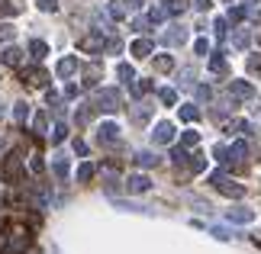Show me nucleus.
Segmentation results:
<instances>
[{
  "mask_svg": "<svg viewBox=\"0 0 261 254\" xmlns=\"http://www.w3.org/2000/svg\"><path fill=\"white\" fill-rule=\"evenodd\" d=\"M187 0H168V13H184Z\"/></svg>",
  "mask_w": 261,
  "mask_h": 254,
  "instance_id": "5701e85b",
  "label": "nucleus"
},
{
  "mask_svg": "<svg viewBox=\"0 0 261 254\" xmlns=\"http://www.w3.org/2000/svg\"><path fill=\"white\" fill-rule=\"evenodd\" d=\"M184 39H187V33H184V29H174V33L168 36V42H171V45H177V42H184Z\"/></svg>",
  "mask_w": 261,
  "mask_h": 254,
  "instance_id": "bb28decb",
  "label": "nucleus"
},
{
  "mask_svg": "<svg viewBox=\"0 0 261 254\" xmlns=\"http://www.w3.org/2000/svg\"><path fill=\"white\" fill-rule=\"evenodd\" d=\"M136 161H139L142 167H155V164H158V158L152 155V151H142V155H136Z\"/></svg>",
  "mask_w": 261,
  "mask_h": 254,
  "instance_id": "f3484780",
  "label": "nucleus"
},
{
  "mask_svg": "<svg viewBox=\"0 0 261 254\" xmlns=\"http://www.w3.org/2000/svg\"><path fill=\"white\" fill-rule=\"evenodd\" d=\"M0 58H4V65H10V68L23 65V52H19V48H13V45H10V48H7V52L0 55Z\"/></svg>",
  "mask_w": 261,
  "mask_h": 254,
  "instance_id": "6e6552de",
  "label": "nucleus"
},
{
  "mask_svg": "<svg viewBox=\"0 0 261 254\" xmlns=\"http://www.w3.org/2000/svg\"><path fill=\"white\" fill-rule=\"evenodd\" d=\"M213 187H216L219 193H226V196H232V200H239V196L245 193L242 184H236V180H229V177H223V174H213Z\"/></svg>",
  "mask_w": 261,
  "mask_h": 254,
  "instance_id": "f257e3e1",
  "label": "nucleus"
},
{
  "mask_svg": "<svg viewBox=\"0 0 261 254\" xmlns=\"http://www.w3.org/2000/svg\"><path fill=\"white\" fill-rule=\"evenodd\" d=\"M174 100H177L174 90H162V103H174Z\"/></svg>",
  "mask_w": 261,
  "mask_h": 254,
  "instance_id": "2f4dec72",
  "label": "nucleus"
},
{
  "mask_svg": "<svg viewBox=\"0 0 261 254\" xmlns=\"http://www.w3.org/2000/svg\"><path fill=\"white\" fill-rule=\"evenodd\" d=\"M65 135H68V129H65V126H55V132H52V142H65Z\"/></svg>",
  "mask_w": 261,
  "mask_h": 254,
  "instance_id": "cd10ccee",
  "label": "nucleus"
},
{
  "mask_svg": "<svg viewBox=\"0 0 261 254\" xmlns=\"http://www.w3.org/2000/svg\"><path fill=\"white\" fill-rule=\"evenodd\" d=\"M245 42H248V33H239V36H236V45H239V48H242Z\"/></svg>",
  "mask_w": 261,
  "mask_h": 254,
  "instance_id": "4c0bfd02",
  "label": "nucleus"
},
{
  "mask_svg": "<svg viewBox=\"0 0 261 254\" xmlns=\"http://www.w3.org/2000/svg\"><path fill=\"white\" fill-rule=\"evenodd\" d=\"M119 77H123V80H133V68H129V65H119Z\"/></svg>",
  "mask_w": 261,
  "mask_h": 254,
  "instance_id": "7c9ffc66",
  "label": "nucleus"
},
{
  "mask_svg": "<svg viewBox=\"0 0 261 254\" xmlns=\"http://www.w3.org/2000/svg\"><path fill=\"white\" fill-rule=\"evenodd\" d=\"M19 171H23V158H19L16 151H10V155L4 158V177H7V180H16Z\"/></svg>",
  "mask_w": 261,
  "mask_h": 254,
  "instance_id": "7ed1b4c3",
  "label": "nucleus"
},
{
  "mask_svg": "<svg viewBox=\"0 0 261 254\" xmlns=\"http://www.w3.org/2000/svg\"><path fill=\"white\" fill-rule=\"evenodd\" d=\"M174 68V58L171 55H158L155 58V71H162V74H165V71H171Z\"/></svg>",
  "mask_w": 261,
  "mask_h": 254,
  "instance_id": "ddd939ff",
  "label": "nucleus"
},
{
  "mask_svg": "<svg viewBox=\"0 0 261 254\" xmlns=\"http://www.w3.org/2000/svg\"><path fill=\"white\" fill-rule=\"evenodd\" d=\"M232 94H236V97H252V84H242V80H236V84H232Z\"/></svg>",
  "mask_w": 261,
  "mask_h": 254,
  "instance_id": "a211bd4d",
  "label": "nucleus"
},
{
  "mask_svg": "<svg viewBox=\"0 0 261 254\" xmlns=\"http://www.w3.org/2000/svg\"><path fill=\"white\" fill-rule=\"evenodd\" d=\"M216 36H226V19H216Z\"/></svg>",
  "mask_w": 261,
  "mask_h": 254,
  "instance_id": "c9c22d12",
  "label": "nucleus"
},
{
  "mask_svg": "<svg viewBox=\"0 0 261 254\" xmlns=\"http://www.w3.org/2000/svg\"><path fill=\"white\" fill-rule=\"evenodd\" d=\"M197 4V10H210V0H194Z\"/></svg>",
  "mask_w": 261,
  "mask_h": 254,
  "instance_id": "58836bf2",
  "label": "nucleus"
},
{
  "mask_svg": "<svg viewBox=\"0 0 261 254\" xmlns=\"http://www.w3.org/2000/svg\"><path fill=\"white\" fill-rule=\"evenodd\" d=\"M36 7L45 10V13H55V10H58V0H36Z\"/></svg>",
  "mask_w": 261,
  "mask_h": 254,
  "instance_id": "b1692460",
  "label": "nucleus"
},
{
  "mask_svg": "<svg viewBox=\"0 0 261 254\" xmlns=\"http://www.w3.org/2000/svg\"><path fill=\"white\" fill-rule=\"evenodd\" d=\"M148 187H152V180H148L145 174H133V177L126 180V190H129V193H145Z\"/></svg>",
  "mask_w": 261,
  "mask_h": 254,
  "instance_id": "423d86ee",
  "label": "nucleus"
},
{
  "mask_svg": "<svg viewBox=\"0 0 261 254\" xmlns=\"http://www.w3.org/2000/svg\"><path fill=\"white\" fill-rule=\"evenodd\" d=\"M180 142H184V145H197L200 135H197V132H184V138H180Z\"/></svg>",
  "mask_w": 261,
  "mask_h": 254,
  "instance_id": "c85d7f7f",
  "label": "nucleus"
},
{
  "mask_svg": "<svg viewBox=\"0 0 261 254\" xmlns=\"http://www.w3.org/2000/svg\"><path fill=\"white\" fill-rule=\"evenodd\" d=\"M210 68H213V71H223L226 62H223V58H213V62H210Z\"/></svg>",
  "mask_w": 261,
  "mask_h": 254,
  "instance_id": "f704fd0d",
  "label": "nucleus"
},
{
  "mask_svg": "<svg viewBox=\"0 0 261 254\" xmlns=\"http://www.w3.org/2000/svg\"><path fill=\"white\" fill-rule=\"evenodd\" d=\"M29 241H33V235L26 229H13V235H10V254H23L29 248Z\"/></svg>",
  "mask_w": 261,
  "mask_h": 254,
  "instance_id": "f03ea898",
  "label": "nucleus"
},
{
  "mask_svg": "<svg viewBox=\"0 0 261 254\" xmlns=\"http://www.w3.org/2000/svg\"><path fill=\"white\" fill-rule=\"evenodd\" d=\"M242 16H245V10H242V7H236L232 13H229V19H242Z\"/></svg>",
  "mask_w": 261,
  "mask_h": 254,
  "instance_id": "e433bc0d",
  "label": "nucleus"
},
{
  "mask_svg": "<svg viewBox=\"0 0 261 254\" xmlns=\"http://www.w3.org/2000/svg\"><path fill=\"white\" fill-rule=\"evenodd\" d=\"M29 52H33V58H45V55H48V45L36 39V42H29Z\"/></svg>",
  "mask_w": 261,
  "mask_h": 254,
  "instance_id": "2eb2a0df",
  "label": "nucleus"
},
{
  "mask_svg": "<svg viewBox=\"0 0 261 254\" xmlns=\"http://www.w3.org/2000/svg\"><path fill=\"white\" fill-rule=\"evenodd\" d=\"M77 45H81V52H100L103 48V36H84Z\"/></svg>",
  "mask_w": 261,
  "mask_h": 254,
  "instance_id": "0eeeda50",
  "label": "nucleus"
},
{
  "mask_svg": "<svg viewBox=\"0 0 261 254\" xmlns=\"http://www.w3.org/2000/svg\"><path fill=\"white\" fill-rule=\"evenodd\" d=\"M133 55H136V58H148V55H152V42H148V39H139V42H133Z\"/></svg>",
  "mask_w": 261,
  "mask_h": 254,
  "instance_id": "9d476101",
  "label": "nucleus"
},
{
  "mask_svg": "<svg viewBox=\"0 0 261 254\" xmlns=\"http://www.w3.org/2000/svg\"><path fill=\"white\" fill-rule=\"evenodd\" d=\"M248 74H255V77H261V52L258 55H252V58H248Z\"/></svg>",
  "mask_w": 261,
  "mask_h": 254,
  "instance_id": "dca6fc26",
  "label": "nucleus"
},
{
  "mask_svg": "<svg viewBox=\"0 0 261 254\" xmlns=\"http://www.w3.org/2000/svg\"><path fill=\"white\" fill-rule=\"evenodd\" d=\"M116 135H119V129L113 123H103V126H100V142H116Z\"/></svg>",
  "mask_w": 261,
  "mask_h": 254,
  "instance_id": "9b49d317",
  "label": "nucleus"
},
{
  "mask_svg": "<svg viewBox=\"0 0 261 254\" xmlns=\"http://www.w3.org/2000/svg\"><path fill=\"white\" fill-rule=\"evenodd\" d=\"M55 177H68V158H55Z\"/></svg>",
  "mask_w": 261,
  "mask_h": 254,
  "instance_id": "4be33fe9",
  "label": "nucleus"
},
{
  "mask_svg": "<svg viewBox=\"0 0 261 254\" xmlns=\"http://www.w3.org/2000/svg\"><path fill=\"white\" fill-rule=\"evenodd\" d=\"M226 216H229V222H252V216H255V212H252V209H242V206H236V209H229Z\"/></svg>",
  "mask_w": 261,
  "mask_h": 254,
  "instance_id": "1a4fd4ad",
  "label": "nucleus"
},
{
  "mask_svg": "<svg viewBox=\"0 0 261 254\" xmlns=\"http://www.w3.org/2000/svg\"><path fill=\"white\" fill-rule=\"evenodd\" d=\"M16 36V29L10 26V23H0V42H10V39Z\"/></svg>",
  "mask_w": 261,
  "mask_h": 254,
  "instance_id": "412c9836",
  "label": "nucleus"
},
{
  "mask_svg": "<svg viewBox=\"0 0 261 254\" xmlns=\"http://www.w3.org/2000/svg\"><path fill=\"white\" fill-rule=\"evenodd\" d=\"M97 106L107 109V113H113V109H119V94H116V90H100V94H97Z\"/></svg>",
  "mask_w": 261,
  "mask_h": 254,
  "instance_id": "20e7f679",
  "label": "nucleus"
},
{
  "mask_svg": "<svg viewBox=\"0 0 261 254\" xmlns=\"http://www.w3.org/2000/svg\"><path fill=\"white\" fill-rule=\"evenodd\" d=\"M13 116H16V123H26V116H29V106H26V103H16Z\"/></svg>",
  "mask_w": 261,
  "mask_h": 254,
  "instance_id": "393cba45",
  "label": "nucleus"
},
{
  "mask_svg": "<svg viewBox=\"0 0 261 254\" xmlns=\"http://www.w3.org/2000/svg\"><path fill=\"white\" fill-rule=\"evenodd\" d=\"M152 138L158 142V145H168V142L174 138V126H171V123H158L155 132H152Z\"/></svg>",
  "mask_w": 261,
  "mask_h": 254,
  "instance_id": "39448f33",
  "label": "nucleus"
},
{
  "mask_svg": "<svg viewBox=\"0 0 261 254\" xmlns=\"http://www.w3.org/2000/svg\"><path fill=\"white\" fill-rule=\"evenodd\" d=\"M84 77H87V80H84L87 87H90V84H97V80H100V68H97V65H90V68L84 71Z\"/></svg>",
  "mask_w": 261,
  "mask_h": 254,
  "instance_id": "6ab92c4d",
  "label": "nucleus"
},
{
  "mask_svg": "<svg viewBox=\"0 0 261 254\" xmlns=\"http://www.w3.org/2000/svg\"><path fill=\"white\" fill-rule=\"evenodd\" d=\"M36 135H45V116H36Z\"/></svg>",
  "mask_w": 261,
  "mask_h": 254,
  "instance_id": "c756f323",
  "label": "nucleus"
},
{
  "mask_svg": "<svg viewBox=\"0 0 261 254\" xmlns=\"http://www.w3.org/2000/svg\"><path fill=\"white\" fill-rule=\"evenodd\" d=\"M165 16H168V10H162V7H152V13H148V19H152V23H162Z\"/></svg>",
  "mask_w": 261,
  "mask_h": 254,
  "instance_id": "a878e982",
  "label": "nucleus"
},
{
  "mask_svg": "<svg viewBox=\"0 0 261 254\" xmlns=\"http://www.w3.org/2000/svg\"><path fill=\"white\" fill-rule=\"evenodd\" d=\"M148 90H152V84H148V80H139V84H136V94H148Z\"/></svg>",
  "mask_w": 261,
  "mask_h": 254,
  "instance_id": "473e14b6",
  "label": "nucleus"
},
{
  "mask_svg": "<svg viewBox=\"0 0 261 254\" xmlns=\"http://www.w3.org/2000/svg\"><path fill=\"white\" fill-rule=\"evenodd\" d=\"M74 71H77V62H74V58H62V62H58V74H62V77L74 74Z\"/></svg>",
  "mask_w": 261,
  "mask_h": 254,
  "instance_id": "f8f14e48",
  "label": "nucleus"
},
{
  "mask_svg": "<svg viewBox=\"0 0 261 254\" xmlns=\"http://www.w3.org/2000/svg\"><path fill=\"white\" fill-rule=\"evenodd\" d=\"M0 116H4V100H0Z\"/></svg>",
  "mask_w": 261,
  "mask_h": 254,
  "instance_id": "ea45409f",
  "label": "nucleus"
},
{
  "mask_svg": "<svg viewBox=\"0 0 261 254\" xmlns=\"http://www.w3.org/2000/svg\"><path fill=\"white\" fill-rule=\"evenodd\" d=\"M90 177H94V164H81V167H77V180H81V184H87Z\"/></svg>",
  "mask_w": 261,
  "mask_h": 254,
  "instance_id": "aec40b11",
  "label": "nucleus"
},
{
  "mask_svg": "<svg viewBox=\"0 0 261 254\" xmlns=\"http://www.w3.org/2000/svg\"><path fill=\"white\" fill-rule=\"evenodd\" d=\"M174 161H177V164H184V161H187V151L184 148H174Z\"/></svg>",
  "mask_w": 261,
  "mask_h": 254,
  "instance_id": "72a5a7b5",
  "label": "nucleus"
},
{
  "mask_svg": "<svg viewBox=\"0 0 261 254\" xmlns=\"http://www.w3.org/2000/svg\"><path fill=\"white\" fill-rule=\"evenodd\" d=\"M200 116V109L194 106V103H187V106H180V119H184V123H194V119Z\"/></svg>",
  "mask_w": 261,
  "mask_h": 254,
  "instance_id": "4468645a",
  "label": "nucleus"
}]
</instances>
